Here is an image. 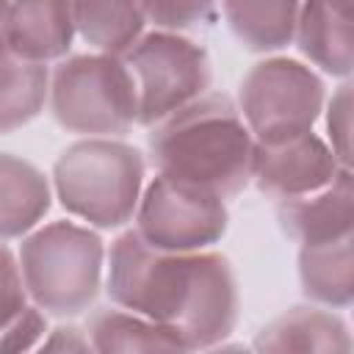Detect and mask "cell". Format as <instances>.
I'll use <instances>...</instances> for the list:
<instances>
[{
  "instance_id": "cell-10",
  "label": "cell",
  "mask_w": 354,
  "mask_h": 354,
  "mask_svg": "<svg viewBox=\"0 0 354 354\" xmlns=\"http://www.w3.org/2000/svg\"><path fill=\"white\" fill-rule=\"evenodd\" d=\"M277 218H279L285 235L299 241L301 246L351 235V227H354L351 171L340 169L332 177V183H326L324 188H318L313 194L279 199Z\"/></svg>"
},
{
  "instance_id": "cell-3",
  "label": "cell",
  "mask_w": 354,
  "mask_h": 354,
  "mask_svg": "<svg viewBox=\"0 0 354 354\" xmlns=\"http://www.w3.org/2000/svg\"><path fill=\"white\" fill-rule=\"evenodd\" d=\"M55 194L61 205L97 227L124 224L141 194V152L108 138H86L64 149L55 160Z\"/></svg>"
},
{
  "instance_id": "cell-5",
  "label": "cell",
  "mask_w": 354,
  "mask_h": 354,
  "mask_svg": "<svg viewBox=\"0 0 354 354\" xmlns=\"http://www.w3.org/2000/svg\"><path fill=\"white\" fill-rule=\"evenodd\" d=\"M53 116L61 127L86 136H122L138 122L136 80L116 55H75L50 83Z\"/></svg>"
},
{
  "instance_id": "cell-17",
  "label": "cell",
  "mask_w": 354,
  "mask_h": 354,
  "mask_svg": "<svg viewBox=\"0 0 354 354\" xmlns=\"http://www.w3.org/2000/svg\"><path fill=\"white\" fill-rule=\"evenodd\" d=\"M235 39L254 53L290 44L301 0H221Z\"/></svg>"
},
{
  "instance_id": "cell-19",
  "label": "cell",
  "mask_w": 354,
  "mask_h": 354,
  "mask_svg": "<svg viewBox=\"0 0 354 354\" xmlns=\"http://www.w3.org/2000/svg\"><path fill=\"white\" fill-rule=\"evenodd\" d=\"M91 348L97 351H185L180 337L144 315H127L116 310L97 313L88 324Z\"/></svg>"
},
{
  "instance_id": "cell-23",
  "label": "cell",
  "mask_w": 354,
  "mask_h": 354,
  "mask_svg": "<svg viewBox=\"0 0 354 354\" xmlns=\"http://www.w3.org/2000/svg\"><path fill=\"white\" fill-rule=\"evenodd\" d=\"M44 332V318L39 307H25L3 332H0V348L6 351H22L30 348Z\"/></svg>"
},
{
  "instance_id": "cell-21",
  "label": "cell",
  "mask_w": 354,
  "mask_h": 354,
  "mask_svg": "<svg viewBox=\"0 0 354 354\" xmlns=\"http://www.w3.org/2000/svg\"><path fill=\"white\" fill-rule=\"evenodd\" d=\"M25 279L14 254L0 243V332L28 307L25 304Z\"/></svg>"
},
{
  "instance_id": "cell-11",
  "label": "cell",
  "mask_w": 354,
  "mask_h": 354,
  "mask_svg": "<svg viewBox=\"0 0 354 354\" xmlns=\"http://www.w3.org/2000/svg\"><path fill=\"white\" fill-rule=\"evenodd\" d=\"M75 36L69 0H8L0 39L30 61L61 58Z\"/></svg>"
},
{
  "instance_id": "cell-13",
  "label": "cell",
  "mask_w": 354,
  "mask_h": 354,
  "mask_svg": "<svg viewBox=\"0 0 354 354\" xmlns=\"http://www.w3.org/2000/svg\"><path fill=\"white\" fill-rule=\"evenodd\" d=\"M50 207L47 177L17 155H0V238H19Z\"/></svg>"
},
{
  "instance_id": "cell-16",
  "label": "cell",
  "mask_w": 354,
  "mask_h": 354,
  "mask_svg": "<svg viewBox=\"0 0 354 354\" xmlns=\"http://www.w3.org/2000/svg\"><path fill=\"white\" fill-rule=\"evenodd\" d=\"M299 277L310 299L329 307H348L354 296L351 235L324 243H307L299 252Z\"/></svg>"
},
{
  "instance_id": "cell-14",
  "label": "cell",
  "mask_w": 354,
  "mask_h": 354,
  "mask_svg": "<svg viewBox=\"0 0 354 354\" xmlns=\"http://www.w3.org/2000/svg\"><path fill=\"white\" fill-rule=\"evenodd\" d=\"M75 30L105 55H127L141 39L144 8L141 0H69Z\"/></svg>"
},
{
  "instance_id": "cell-1",
  "label": "cell",
  "mask_w": 354,
  "mask_h": 354,
  "mask_svg": "<svg viewBox=\"0 0 354 354\" xmlns=\"http://www.w3.org/2000/svg\"><path fill=\"white\" fill-rule=\"evenodd\" d=\"M108 293L124 310L169 326L188 348L224 340L238 321V282L216 252H166L136 230L111 249Z\"/></svg>"
},
{
  "instance_id": "cell-20",
  "label": "cell",
  "mask_w": 354,
  "mask_h": 354,
  "mask_svg": "<svg viewBox=\"0 0 354 354\" xmlns=\"http://www.w3.org/2000/svg\"><path fill=\"white\" fill-rule=\"evenodd\" d=\"M144 17L163 30H185L213 17L216 0H141Z\"/></svg>"
},
{
  "instance_id": "cell-4",
  "label": "cell",
  "mask_w": 354,
  "mask_h": 354,
  "mask_svg": "<svg viewBox=\"0 0 354 354\" xmlns=\"http://www.w3.org/2000/svg\"><path fill=\"white\" fill-rule=\"evenodd\" d=\"M19 263L25 290L39 310L77 315L100 290L102 241L86 227L55 221L25 238Z\"/></svg>"
},
{
  "instance_id": "cell-12",
  "label": "cell",
  "mask_w": 354,
  "mask_h": 354,
  "mask_svg": "<svg viewBox=\"0 0 354 354\" xmlns=\"http://www.w3.org/2000/svg\"><path fill=\"white\" fill-rule=\"evenodd\" d=\"M299 50L324 72H351V0H301L296 19Z\"/></svg>"
},
{
  "instance_id": "cell-22",
  "label": "cell",
  "mask_w": 354,
  "mask_h": 354,
  "mask_svg": "<svg viewBox=\"0 0 354 354\" xmlns=\"http://www.w3.org/2000/svg\"><path fill=\"white\" fill-rule=\"evenodd\" d=\"M326 127H329V141H332V152L340 160V166L351 163V147H348V130H351V91L348 86H340L337 94L329 102V116H326Z\"/></svg>"
},
{
  "instance_id": "cell-2",
  "label": "cell",
  "mask_w": 354,
  "mask_h": 354,
  "mask_svg": "<svg viewBox=\"0 0 354 354\" xmlns=\"http://www.w3.org/2000/svg\"><path fill=\"white\" fill-rule=\"evenodd\" d=\"M149 155L160 174L230 196L252 180L254 136L227 97L202 94L155 122Z\"/></svg>"
},
{
  "instance_id": "cell-24",
  "label": "cell",
  "mask_w": 354,
  "mask_h": 354,
  "mask_svg": "<svg viewBox=\"0 0 354 354\" xmlns=\"http://www.w3.org/2000/svg\"><path fill=\"white\" fill-rule=\"evenodd\" d=\"M44 348L47 351H64V348L66 351H86V348H91V340L83 337L80 329H75V326H61L53 332V337L44 343Z\"/></svg>"
},
{
  "instance_id": "cell-8",
  "label": "cell",
  "mask_w": 354,
  "mask_h": 354,
  "mask_svg": "<svg viewBox=\"0 0 354 354\" xmlns=\"http://www.w3.org/2000/svg\"><path fill=\"white\" fill-rule=\"evenodd\" d=\"M224 196L177 177L158 174L138 205V235L166 252H196L227 230Z\"/></svg>"
},
{
  "instance_id": "cell-7",
  "label": "cell",
  "mask_w": 354,
  "mask_h": 354,
  "mask_svg": "<svg viewBox=\"0 0 354 354\" xmlns=\"http://www.w3.org/2000/svg\"><path fill=\"white\" fill-rule=\"evenodd\" d=\"M127 69L138 91V122L155 124L205 94L210 83L207 53L171 30L141 36L127 50Z\"/></svg>"
},
{
  "instance_id": "cell-18",
  "label": "cell",
  "mask_w": 354,
  "mask_h": 354,
  "mask_svg": "<svg viewBox=\"0 0 354 354\" xmlns=\"http://www.w3.org/2000/svg\"><path fill=\"white\" fill-rule=\"evenodd\" d=\"M50 94L47 66L22 58L0 39V133L28 124Z\"/></svg>"
},
{
  "instance_id": "cell-15",
  "label": "cell",
  "mask_w": 354,
  "mask_h": 354,
  "mask_svg": "<svg viewBox=\"0 0 354 354\" xmlns=\"http://www.w3.org/2000/svg\"><path fill=\"white\" fill-rule=\"evenodd\" d=\"M260 351H348L346 324L324 310L293 307L271 321L254 340Z\"/></svg>"
},
{
  "instance_id": "cell-9",
  "label": "cell",
  "mask_w": 354,
  "mask_h": 354,
  "mask_svg": "<svg viewBox=\"0 0 354 354\" xmlns=\"http://www.w3.org/2000/svg\"><path fill=\"white\" fill-rule=\"evenodd\" d=\"M348 166H340L332 147L313 130L290 136L277 144H257L252 155V180L274 199H293L313 194L332 183V177Z\"/></svg>"
},
{
  "instance_id": "cell-6",
  "label": "cell",
  "mask_w": 354,
  "mask_h": 354,
  "mask_svg": "<svg viewBox=\"0 0 354 354\" xmlns=\"http://www.w3.org/2000/svg\"><path fill=\"white\" fill-rule=\"evenodd\" d=\"M321 105V77L293 58L260 61L241 83V116L257 144H277L313 130Z\"/></svg>"
}]
</instances>
